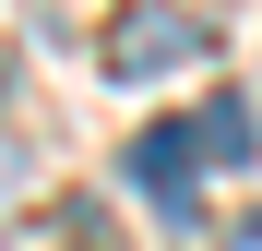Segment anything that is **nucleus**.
Instances as JSON below:
<instances>
[{
    "instance_id": "f257e3e1",
    "label": "nucleus",
    "mask_w": 262,
    "mask_h": 251,
    "mask_svg": "<svg viewBox=\"0 0 262 251\" xmlns=\"http://www.w3.org/2000/svg\"><path fill=\"white\" fill-rule=\"evenodd\" d=\"M203 48H214V36H203V12H179V0H131V12L107 24V72L119 84H155V72H179Z\"/></svg>"
},
{
    "instance_id": "f03ea898",
    "label": "nucleus",
    "mask_w": 262,
    "mask_h": 251,
    "mask_svg": "<svg viewBox=\"0 0 262 251\" xmlns=\"http://www.w3.org/2000/svg\"><path fill=\"white\" fill-rule=\"evenodd\" d=\"M131 191H155V216H179L191 227V203H203V156H191V120H155V132H131Z\"/></svg>"
},
{
    "instance_id": "7ed1b4c3",
    "label": "nucleus",
    "mask_w": 262,
    "mask_h": 251,
    "mask_svg": "<svg viewBox=\"0 0 262 251\" xmlns=\"http://www.w3.org/2000/svg\"><path fill=\"white\" fill-rule=\"evenodd\" d=\"M191 156L203 167H250V96H203L191 108Z\"/></svg>"
},
{
    "instance_id": "20e7f679",
    "label": "nucleus",
    "mask_w": 262,
    "mask_h": 251,
    "mask_svg": "<svg viewBox=\"0 0 262 251\" xmlns=\"http://www.w3.org/2000/svg\"><path fill=\"white\" fill-rule=\"evenodd\" d=\"M227 251H262V216H238V227H227Z\"/></svg>"
}]
</instances>
